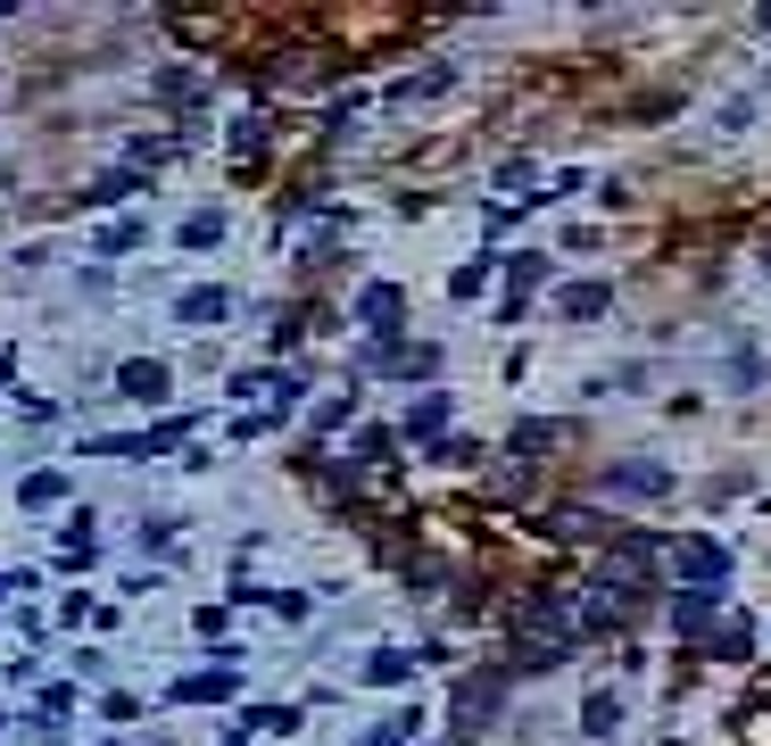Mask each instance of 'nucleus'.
Masks as SVG:
<instances>
[{"label": "nucleus", "instance_id": "f257e3e1", "mask_svg": "<svg viewBox=\"0 0 771 746\" xmlns=\"http://www.w3.org/2000/svg\"><path fill=\"white\" fill-rule=\"evenodd\" d=\"M680 573H696V580H714V573H722V547H689V556H680Z\"/></svg>", "mask_w": 771, "mask_h": 746}]
</instances>
